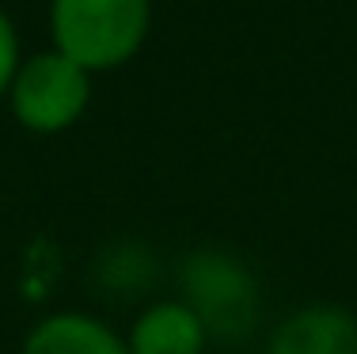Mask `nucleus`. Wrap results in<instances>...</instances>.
<instances>
[{
	"mask_svg": "<svg viewBox=\"0 0 357 354\" xmlns=\"http://www.w3.org/2000/svg\"><path fill=\"white\" fill-rule=\"evenodd\" d=\"M152 27V0H50V38L88 73L122 69L141 54Z\"/></svg>",
	"mask_w": 357,
	"mask_h": 354,
	"instance_id": "nucleus-1",
	"label": "nucleus"
},
{
	"mask_svg": "<svg viewBox=\"0 0 357 354\" xmlns=\"http://www.w3.org/2000/svg\"><path fill=\"white\" fill-rule=\"evenodd\" d=\"M91 103V73L80 69L57 50H38L23 57L12 88H8V107L12 118L31 133H65L84 118Z\"/></svg>",
	"mask_w": 357,
	"mask_h": 354,
	"instance_id": "nucleus-2",
	"label": "nucleus"
},
{
	"mask_svg": "<svg viewBox=\"0 0 357 354\" xmlns=\"http://www.w3.org/2000/svg\"><path fill=\"white\" fill-rule=\"evenodd\" d=\"M186 305L206 320L209 335L213 332H236L248 327L255 316V282L236 259L220 251H198L186 263Z\"/></svg>",
	"mask_w": 357,
	"mask_h": 354,
	"instance_id": "nucleus-3",
	"label": "nucleus"
},
{
	"mask_svg": "<svg viewBox=\"0 0 357 354\" xmlns=\"http://www.w3.org/2000/svg\"><path fill=\"white\" fill-rule=\"evenodd\" d=\"M266 354H357V316L342 305L296 309L274 327Z\"/></svg>",
	"mask_w": 357,
	"mask_h": 354,
	"instance_id": "nucleus-4",
	"label": "nucleus"
},
{
	"mask_svg": "<svg viewBox=\"0 0 357 354\" xmlns=\"http://www.w3.org/2000/svg\"><path fill=\"white\" fill-rule=\"evenodd\" d=\"M209 327L186 301L167 297L137 313L126 347L130 354H206L209 351Z\"/></svg>",
	"mask_w": 357,
	"mask_h": 354,
	"instance_id": "nucleus-5",
	"label": "nucleus"
},
{
	"mask_svg": "<svg viewBox=\"0 0 357 354\" xmlns=\"http://www.w3.org/2000/svg\"><path fill=\"white\" fill-rule=\"evenodd\" d=\"M20 354H130L126 335L91 313H50L23 335Z\"/></svg>",
	"mask_w": 357,
	"mask_h": 354,
	"instance_id": "nucleus-6",
	"label": "nucleus"
},
{
	"mask_svg": "<svg viewBox=\"0 0 357 354\" xmlns=\"http://www.w3.org/2000/svg\"><path fill=\"white\" fill-rule=\"evenodd\" d=\"M23 65V54H20V31H15L12 15L0 8V99H8V88H12L15 73Z\"/></svg>",
	"mask_w": 357,
	"mask_h": 354,
	"instance_id": "nucleus-7",
	"label": "nucleus"
}]
</instances>
